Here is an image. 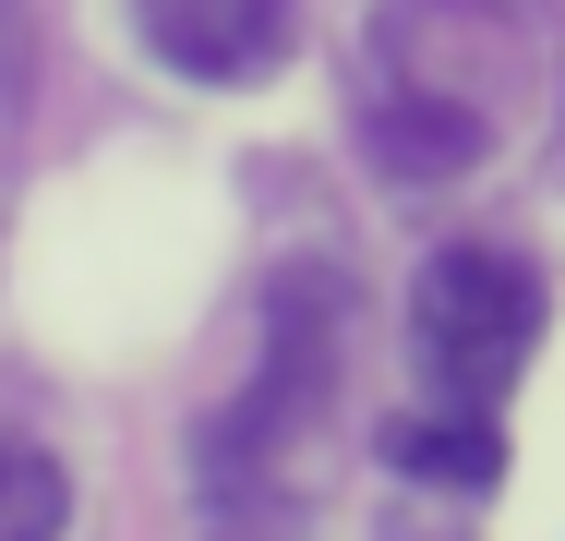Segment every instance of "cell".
I'll return each mask as SVG.
<instances>
[{"mask_svg": "<svg viewBox=\"0 0 565 541\" xmlns=\"http://www.w3.org/2000/svg\"><path fill=\"white\" fill-rule=\"evenodd\" d=\"M530 349H542V277H530L518 253H493V241H446V253L409 277V361H422L434 410L493 422L505 385L530 373Z\"/></svg>", "mask_w": 565, "mask_h": 541, "instance_id": "3", "label": "cell"}, {"mask_svg": "<svg viewBox=\"0 0 565 541\" xmlns=\"http://www.w3.org/2000/svg\"><path fill=\"white\" fill-rule=\"evenodd\" d=\"M338 337H349V289L326 265H277L265 277L253 385L228 410H205V433H193V494H205L217 541H289L301 530L326 433H338V373H349Z\"/></svg>", "mask_w": 565, "mask_h": 541, "instance_id": "2", "label": "cell"}, {"mask_svg": "<svg viewBox=\"0 0 565 541\" xmlns=\"http://www.w3.org/2000/svg\"><path fill=\"white\" fill-rule=\"evenodd\" d=\"M385 469L446 481V494H481V481L505 469V433H493V422H457V410H409V422H385Z\"/></svg>", "mask_w": 565, "mask_h": 541, "instance_id": "5", "label": "cell"}, {"mask_svg": "<svg viewBox=\"0 0 565 541\" xmlns=\"http://www.w3.org/2000/svg\"><path fill=\"white\" fill-rule=\"evenodd\" d=\"M0 541H73V469L36 433H0Z\"/></svg>", "mask_w": 565, "mask_h": 541, "instance_id": "6", "label": "cell"}, {"mask_svg": "<svg viewBox=\"0 0 565 541\" xmlns=\"http://www.w3.org/2000/svg\"><path fill=\"white\" fill-rule=\"evenodd\" d=\"M554 85V0H373L361 145L385 181H469Z\"/></svg>", "mask_w": 565, "mask_h": 541, "instance_id": "1", "label": "cell"}, {"mask_svg": "<svg viewBox=\"0 0 565 541\" xmlns=\"http://www.w3.org/2000/svg\"><path fill=\"white\" fill-rule=\"evenodd\" d=\"M132 36L181 85H277L301 49V0H132Z\"/></svg>", "mask_w": 565, "mask_h": 541, "instance_id": "4", "label": "cell"}]
</instances>
